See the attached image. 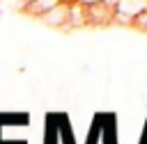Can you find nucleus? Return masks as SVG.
<instances>
[{
    "label": "nucleus",
    "instance_id": "obj_5",
    "mask_svg": "<svg viewBox=\"0 0 147 144\" xmlns=\"http://www.w3.org/2000/svg\"><path fill=\"white\" fill-rule=\"evenodd\" d=\"M133 23H136V25H140V27H147V11H145V14H140V16H136V18H133Z\"/></svg>",
    "mask_w": 147,
    "mask_h": 144
},
{
    "label": "nucleus",
    "instance_id": "obj_6",
    "mask_svg": "<svg viewBox=\"0 0 147 144\" xmlns=\"http://www.w3.org/2000/svg\"><path fill=\"white\" fill-rule=\"evenodd\" d=\"M101 5H106L108 9H113V7L117 5V0H101Z\"/></svg>",
    "mask_w": 147,
    "mask_h": 144
},
{
    "label": "nucleus",
    "instance_id": "obj_7",
    "mask_svg": "<svg viewBox=\"0 0 147 144\" xmlns=\"http://www.w3.org/2000/svg\"><path fill=\"white\" fill-rule=\"evenodd\" d=\"M80 2H83V5H85V7H92V5H99V2H101V0H80Z\"/></svg>",
    "mask_w": 147,
    "mask_h": 144
},
{
    "label": "nucleus",
    "instance_id": "obj_8",
    "mask_svg": "<svg viewBox=\"0 0 147 144\" xmlns=\"http://www.w3.org/2000/svg\"><path fill=\"white\" fill-rule=\"evenodd\" d=\"M32 2H34V0H28V5H32Z\"/></svg>",
    "mask_w": 147,
    "mask_h": 144
},
{
    "label": "nucleus",
    "instance_id": "obj_2",
    "mask_svg": "<svg viewBox=\"0 0 147 144\" xmlns=\"http://www.w3.org/2000/svg\"><path fill=\"white\" fill-rule=\"evenodd\" d=\"M67 18H69V7H64V5H57L55 9H51L48 14H44V21L51 23V25H64Z\"/></svg>",
    "mask_w": 147,
    "mask_h": 144
},
{
    "label": "nucleus",
    "instance_id": "obj_1",
    "mask_svg": "<svg viewBox=\"0 0 147 144\" xmlns=\"http://www.w3.org/2000/svg\"><path fill=\"white\" fill-rule=\"evenodd\" d=\"M147 11V0H117L113 16L124 18V21H133L136 16Z\"/></svg>",
    "mask_w": 147,
    "mask_h": 144
},
{
    "label": "nucleus",
    "instance_id": "obj_3",
    "mask_svg": "<svg viewBox=\"0 0 147 144\" xmlns=\"http://www.w3.org/2000/svg\"><path fill=\"white\" fill-rule=\"evenodd\" d=\"M87 14H90V21H103V23H108L110 18H113V9H108L106 5H92V7H87Z\"/></svg>",
    "mask_w": 147,
    "mask_h": 144
},
{
    "label": "nucleus",
    "instance_id": "obj_4",
    "mask_svg": "<svg viewBox=\"0 0 147 144\" xmlns=\"http://www.w3.org/2000/svg\"><path fill=\"white\" fill-rule=\"evenodd\" d=\"M57 5H60V0H34L32 5H28V9H30L32 14H41V16H44V14H48L51 9H55Z\"/></svg>",
    "mask_w": 147,
    "mask_h": 144
}]
</instances>
